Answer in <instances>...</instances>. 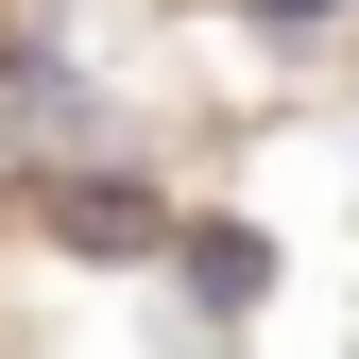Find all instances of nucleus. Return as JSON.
<instances>
[{
  "mask_svg": "<svg viewBox=\"0 0 359 359\" xmlns=\"http://www.w3.org/2000/svg\"><path fill=\"white\" fill-rule=\"evenodd\" d=\"M52 240L69 257H154V205L120 189V171H69V189H52Z\"/></svg>",
  "mask_w": 359,
  "mask_h": 359,
  "instance_id": "1",
  "label": "nucleus"
},
{
  "mask_svg": "<svg viewBox=\"0 0 359 359\" xmlns=\"http://www.w3.org/2000/svg\"><path fill=\"white\" fill-rule=\"evenodd\" d=\"M274 18H325V0H274Z\"/></svg>",
  "mask_w": 359,
  "mask_h": 359,
  "instance_id": "2",
  "label": "nucleus"
}]
</instances>
